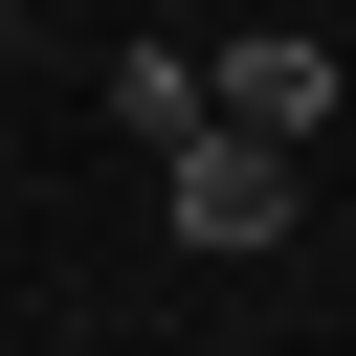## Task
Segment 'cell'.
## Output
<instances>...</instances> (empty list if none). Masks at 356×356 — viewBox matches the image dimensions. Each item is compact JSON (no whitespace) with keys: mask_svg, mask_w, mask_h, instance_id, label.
Instances as JSON below:
<instances>
[{"mask_svg":"<svg viewBox=\"0 0 356 356\" xmlns=\"http://www.w3.org/2000/svg\"><path fill=\"white\" fill-rule=\"evenodd\" d=\"M200 111H222V134H267V156H312V111H334V44H312V22H245V44H200Z\"/></svg>","mask_w":356,"mask_h":356,"instance_id":"cell-1","label":"cell"},{"mask_svg":"<svg viewBox=\"0 0 356 356\" xmlns=\"http://www.w3.org/2000/svg\"><path fill=\"white\" fill-rule=\"evenodd\" d=\"M289 222H312V178H289L267 134H178V245L245 267V245H289Z\"/></svg>","mask_w":356,"mask_h":356,"instance_id":"cell-2","label":"cell"},{"mask_svg":"<svg viewBox=\"0 0 356 356\" xmlns=\"http://www.w3.org/2000/svg\"><path fill=\"white\" fill-rule=\"evenodd\" d=\"M111 111H134L156 156H178V134H222V111H200V44H134V67H111Z\"/></svg>","mask_w":356,"mask_h":356,"instance_id":"cell-3","label":"cell"},{"mask_svg":"<svg viewBox=\"0 0 356 356\" xmlns=\"http://www.w3.org/2000/svg\"><path fill=\"white\" fill-rule=\"evenodd\" d=\"M0 44H22V22H0Z\"/></svg>","mask_w":356,"mask_h":356,"instance_id":"cell-4","label":"cell"}]
</instances>
